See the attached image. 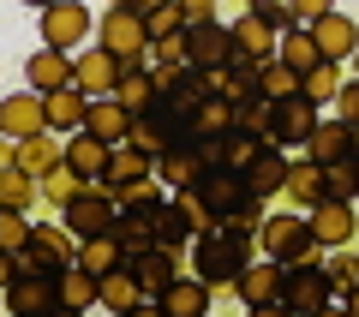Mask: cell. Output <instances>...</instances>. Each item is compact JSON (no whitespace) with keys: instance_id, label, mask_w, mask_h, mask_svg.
Here are the masks:
<instances>
[{"instance_id":"obj_46","label":"cell","mask_w":359,"mask_h":317,"mask_svg":"<svg viewBox=\"0 0 359 317\" xmlns=\"http://www.w3.org/2000/svg\"><path fill=\"white\" fill-rule=\"evenodd\" d=\"M30 228H36V222H25V210H0V252H25L30 245Z\"/></svg>"},{"instance_id":"obj_39","label":"cell","mask_w":359,"mask_h":317,"mask_svg":"<svg viewBox=\"0 0 359 317\" xmlns=\"http://www.w3.org/2000/svg\"><path fill=\"white\" fill-rule=\"evenodd\" d=\"M341 84H347V78H341V60H318V66L306 72V84H299V90H306V96L318 102V108H335Z\"/></svg>"},{"instance_id":"obj_52","label":"cell","mask_w":359,"mask_h":317,"mask_svg":"<svg viewBox=\"0 0 359 317\" xmlns=\"http://www.w3.org/2000/svg\"><path fill=\"white\" fill-rule=\"evenodd\" d=\"M108 6H126V13H138V18H144V13H156L162 0H108Z\"/></svg>"},{"instance_id":"obj_24","label":"cell","mask_w":359,"mask_h":317,"mask_svg":"<svg viewBox=\"0 0 359 317\" xmlns=\"http://www.w3.org/2000/svg\"><path fill=\"white\" fill-rule=\"evenodd\" d=\"M311 234L323 245H347L353 240V203L347 198H318L311 203Z\"/></svg>"},{"instance_id":"obj_19","label":"cell","mask_w":359,"mask_h":317,"mask_svg":"<svg viewBox=\"0 0 359 317\" xmlns=\"http://www.w3.org/2000/svg\"><path fill=\"white\" fill-rule=\"evenodd\" d=\"M245 186L257 191V198H282V186H287V150L282 144H264V150L252 156V168H245Z\"/></svg>"},{"instance_id":"obj_37","label":"cell","mask_w":359,"mask_h":317,"mask_svg":"<svg viewBox=\"0 0 359 317\" xmlns=\"http://www.w3.org/2000/svg\"><path fill=\"white\" fill-rule=\"evenodd\" d=\"M42 203V191H36V174H25V168H6L0 174V210H36Z\"/></svg>"},{"instance_id":"obj_13","label":"cell","mask_w":359,"mask_h":317,"mask_svg":"<svg viewBox=\"0 0 359 317\" xmlns=\"http://www.w3.org/2000/svg\"><path fill=\"white\" fill-rule=\"evenodd\" d=\"M186 54H192V66H204V72L228 66V60H233V30H228V18H204V25H186Z\"/></svg>"},{"instance_id":"obj_14","label":"cell","mask_w":359,"mask_h":317,"mask_svg":"<svg viewBox=\"0 0 359 317\" xmlns=\"http://www.w3.org/2000/svg\"><path fill=\"white\" fill-rule=\"evenodd\" d=\"M120 72H126V66H120L102 42H96V48H84V54H72V84L84 90V96H114Z\"/></svg>"},{"instance_id":"obj_22","label":"cell","mask_w":359,"mask_h":317,"mask_svg":"<svg viewBox=\"0 0 359 317\" xmlns=\"http://www.w3.org/2000/svg\"><path fill=\"white\" fill-rule=\"evenodd\" d=\"M311 36H318L323 60H347V54L359 48V25H353V18H341L335 6H330V13H318V18H311Z\"/></svg>"},{"instance_id":"obj_33","label":"cell","mask_w":359,"mask_h":317,"mask_svg":"<svg viewBox=\"0 0 359 317\" xmlns=\"http://www.w3.org/2000/svg\"><path fill=\"white\" fill-rule=\"evenodd\" d=\"M138 305H150V299H144V288H138V276H132V269L126 264H120V269H108V276H102V311H138Z\"/></svg>"},{"instance_id":"obj_5","label":"cell","mask_w":359,"mask_h":317,"mask_svg":"<svg viewBox=\"0 0 359 317\" xmlns=\"http://www.w3.org/2000/svg\"><path fill=\"white\" fill-rule=\"evenodd\" d=\"M78 264V234L66 222H36L30 228V245L18 252V269H36V276H54V269Z\"/></svg>"},{"instance_id":"obj_34","label":"cell","mask_w":359,"mask_h":317,"mask_svg":"<svg viewBox=\"0 0 359 317\" xmlns=\"http://www.w3.org/2000/svg\"><path fill=\"white\" fill-rule=\"evenodd\" d=\"M114 96L126 102L132 114H144V108L162 96V84H156V66H126V72H120V84H114Z\"/></svg>"},{"instance_id":"obj_55","label":"cell","mask_w":359,"mask_h":317,"mask_svg":"<svg viewBox=\"0 0 359 317\" xmlns=\"http://www.w3.org/2000/svg\"><path fill=\"white\" fill-rule=\"evenodd\" d=\"M6 168H13V138L0 132V174H6Z\"/></svg>"},{"instance_id":"obj_43","label":"cell","mask_w":359,"mask_h":317,"mask_svg":"<svg viewBox=\"0 0 359 317\" xmlns=\"http://www.w3.org/2000/svg\"><path fill=\"white\" fill-rule=\"evenodd\" d=\"M269 120H276V102H264V96H252V102L233 108V126L252 132V138H269Z\"/></svg>"},{"instance_id":"obj_47","label":"cell","mask_w":359,"mask_h":317,"mask_svg":"<svg viewBox=\"0 0 359 317\" xmlns=\"http://www.w3.org/2000/svg\"><path fill=\"white\" fill-rule=\"evenodd\" d=\"M150 66H156V72H174V66H192V54H186V30H180V36H162V42H156Z\"/></svg>"},{"instance_id":"obj_16","label":"cell","mask_w":359,"mask_h":317,"mask_svg":"<svg viewBox=\"0 0 359 317\" xmlns=\"http://www.w3.org/2000/svg\"><path fill=\"white\" fill-rule=\"evenodd\" d=\"M156 210H162V198H156V203H132V210H120L114 240H120V252H126V264H132V257H144V252L156 245Z\"/></svg>"},{"instance_id":"obj_53","label":"cell","mask_w":359,"mask_h":317,"mask_svg":"<svg viewBox=\"0 0 359 317\" xmlns=\"http://www.w3.org/2000/svg\"><path fill=\"white\" fill-rule=\"evenodd\" d=\"M18 276V257L13 252H0V293H6V281H13Z\"/></svg>"},{"instance_id":"obj_45","label":"cell","mask_w":359,"mask_h":317,"mask_svg":"<svg viewBox=\"0 0 359 317\" xmlns=\"http://www.w3.org/2000/svg\"><path fill=\"white\" fill-rule=\"evenodd\" d=\"M144 30H150V42L180 36V30H186V13H180V0H162L156 13H144Z\"/></svg>"},{"instance_id":"obj_1","label":"cell","mask_w":359,"mask_h":317,"mask_svg":"<svg viewBox=\"0 0 359 317\" xmlns=\"http://www.w3.org/2000/svg\"><path fill=\"white\" fill-rule=\"evenodd\" d=\"M252 257H257V234H245V228L210 222V228L192 234V269L210 281V288H233Z\"/></svg>"},{"instance_id":"obj_48","label":"cell","mask_w":359,"mask_h":317,"mask_svg":"<svg viewBox=\"0 0 359 317\" xmlns=\"http://www.w3.org/2000/svg\"><path fill=\"white\" fill-rule=\"evenodd\" d=\"M252 13L264 18L269 30H276V36H282V30H294L299 18H294V6H287V0H252Z\"/></svg>"},{"instance_id":"obj_60","label":"cell","mask_w":359,"mask_h":317,"mask_svg":"<svg viewBox=\"0 0 359 317\" xmlns=\"http://www.w3.org/2000/svg\"><path fill=\"white\" fill-rule=\"evenodd\" d=\"M353 162H359V156H353Z\"/></svg>"},{"instance_id":"obj_2","label":"cell","mask_w":359,"mask_h":317,"mask_svg":"<svg viewBox=\"0 0 359 317\" xmlns=\"http://www.w3.org/2000/svg\"><path fill=\"white\" fill-rule=\"evenodd\" d=\"M257 245L282 264H323L330 245L311 234V210H282V216H264L257 222Z\"/></svg>"},{"instance_id":"obj_49","label":"cell","mask_w":359,"mask_h":317,"mask_svg":"<svg viewBox=\"0 0 359 317\" xmlns=\"http://www.w3.org/2000/svg\"><path fill=\"white\" fill-rule=\"evenodd\" d=\"M335 120L359 126V78H347V84H341V96H335Z\"/></svg>"},{"instance_id":"obj_8","label":"cell","mask_w":359,"mask_h":317,"mask_svg":"<svg viewBox=\"0 0 359 317\" xmlns=\"http://www.w3.org/2000/svg\"><path fill=\"white\" fill-rule=\"evenodd\" d=\"M282 269L287 264H282V257H269V252H264V264L252 257L245 276L233 281V299H240L245 311H282Z\"/></svg>"},{"instance_id":"obj_35","label":"cell","mask_w":359,"mask_h":317,"mask_svg":"<svg viewBox=\"0 0 359 317\" xmlns=\"http://www.w3.org/2000/svg\"><path fill=\"white\" fill-rule=\"evenodd\" d=\"M84 186H90V180H84V174H72L66 162H60V168H48V174L36 180V191H42V210H66V203H72Z\"/></svg>"},{"instance_id":"obj_7","label":"cell","mask_w":359,"mask_h":317,"mask_svg":"<svg viewBox=\"0 0 359 317\" xmlns=\"http://www.w3.org/2000/svg\"><path fill=\"white\" fill-rule=\"evenodd\" d=\"M60 222L78 234V240H96V234H114V222H120V203L108 198V191L96 186V180H90V186H84V191H78V198L60 210Z\"/></svg>"},{"instance_id":"obj_18","label":"cell","mask_w":359,"mask_h":317,"mask_svg":"<svg viewBox=\"0 0 359 317\" xmlns=\"http://www.w3.org/2000/svg\"><path fill=\"white\" fill-rule=\"evenodd\" d=\"M306 156L318 168H330V162H347V156H353V126H347V120H318V126H311V138H306Z\"/></svg>"},{"instance_id":"obj_28","label":"cell","mask_w":359,"mask_h":317,"mask_svg":"<svg viewBox=\"0 0 359 317\" xmlns=\"http://www.w3.org/2000/svg\"><path fill=\"white\" fill-rule=\"evenodd\" d=\"M138 180H150V156H144L138 144H114V156H108V174L96 180V186L114 198L120 186H138Z\"/></svg>"},{"instance_id":"obj_36","label":"cell","mask_w":359,"mask_h":317,"mask_svg":"<svg viewBox=\"0 0 359 317\" xmlns=\"http://www.w3.org/2000/svg\"><path fill=\"white\" fill-rule=\"evenodd\" d=\"M299 84H306V78H299L287 60H264V66H257V96H264V102H287V96H299Z\"/></svg>"},{"instance_id":"obj_50","label":"cell","mask_w":359,"mask_h":317,"mask_svg":"<svg viewBox=\"0 0 359 317\" xmlns=\"http://www.w3.org/2000/svg\"><path fill=\"white\" fill-rule=\"evenodd\" d=\"M186 25H204V18H222V0H180Z\"/></svg>"},{"instance_id":"obj_15","label":"cell","mask_w":359,"mask_h":317,"mask_svg":"<svg viewBox=\"0 0 359 317\" xmlns=\"http://www.w3.org/2000/svg\"><path fill=\"white\" fill-rule=\"evenodd\" d=\"M0 132H6V138L48 132V102H42V90H18V96L0 102Z\"/></svg>"},{"instance_id":"obj_42","label":"cell","mask_w":359,"mask_h":317,"mask_svg":"<svg viewBox=\"0 0 359 317\" xmlns=\"http://www.w3.org/2000/svg\"><path fill=\"white\" fill-rule=\"evenodd\" d=\"M323 198H347V203L359 198V162H353V156L323 168Z\"/></svg>"},{"instance_id":"obj_26","label":"cell","mask_w":359,"mask_h":317,"mask_svg":"<svg viewBox=\"0 0 359 317\" xmlns=\"http://www.w3.org/2000/svg\"><path fill=\"white\" fill-rule=\"evenodd\" d=\"M84 126L96 132V138H108V144H126V132H132V108H126L120 96H90Z\"/></svg>"},{"instance_id":"obj_11","label":"cell","mask_w":359,"mask_h":317,"mask_svg":"<svg viewBox=\"0 0 359 317\" xmlns=\"http://www.w3.org/2000/svg\"><path fill=\"white\" fill-rule=\"evenodd\" d=\"M210 299H216V288H210V281L198 276V269H192V276L180 269V276L168 281V288L156 293L150 305H156V311H162V317H204V311H210Z\"/></svg>"},{"instance_id":"obj_9","label":"cell","mask_w":359,"mask_h":317,"mask_svg":"<svg viewBox=\"0 0 359 317\" xmlns=\"http://www.w3.org/2000/svg\"><path fill=\"white\" fill-rule=\"evenodd\" d=\"M96 30V18L84 13V0H48L42 6V42L60 54H78V42Z\"/></svg>"},{"instance_id":"obj_4","label":"cell","mask_w":359,"mask_h":317,"mask_svg":"<svg viewBox=\"0 0 359 317\" xmlns=\"http://www.w3.org/2000/svg\"><path fill=\"white\" fill-rule=\"evenodd\" d=\"M192 191L204 198V210H210V222H222V216H233V210H245V203H264L252 186H245V168H228V162H210L204 174L192 180Z\"/></svg>"},{"instance_id":"obj_23","label":"cell","mask_w":359,"mask_h":317,"mask_svg":"<svg viewBox=\"0 0 359 317\" xmlns=\"http://www.w3.org/2000/svg\"><path fill=\"white\" fill-rule=\"evenodd\" d=\"M66 162V144H54V132H30V138H13V168H25V174H48V168Z\"/></svg>"},{"instance_id":"obj_10","label":"cell","mask_w":359,"mask_h":317,"mask_svg":"<svg viewBox=\"0 0 359 317\" xmlns=\"http://www.w3.org/2000/svg\"><path fill=\"white\" fill-rule=\"evenodd\" d=\"M318 102L299 90V96H287V102H276V120H269V144H282V150H306V138H311V126H318Z\"/></svg>"},{"instance_id":"obj_32","label":"cell","mask_w":359,"mask_h":317,"mask_svg":"<svg viewBox=\"0 0 359 317\" xmlns=\"http://www.w3.org/2000/svg\"><path fill=\"white\" fill-rule=\"evenodd\" d=\"M276 60H287L299 78H306L311 66L323 60V48H318V36H311V25H294V30H282V42H276Z\"/></svg>"},{"instance_id":"obj_58","label":"cell","mask_w":359,"mask_h":317,"mask_svg":"<svg viewBox=\"0 0 359 317\" xmlns=\"http://www.w3.org/2000/svg\"><path fill=\"white\" fill-rule=\"evenodd\" d=\"M25 6H36V13H42V6H48V0H25Z\"/></svg>"},{"instance_id":"obj_17","label":"cell","mask_w":359,"mask_h":317,"mask_svg":"<svg viewBox=\"0 0 359 317\" xmlns=\"http://www.w3.org/2000/svg\"><path fill=\"white\" fill-rule=\"evenodd\" d=\"M54 299H60V311H90V305H102V276H90L84 264L54 269Z\"/></svg>"},{"instance_id":"obj_40","label":"cell","mask_w":359,"mask_h":317,"mask_svg":"<svg viewBox=\"0 0 359 317\" xmlns=\"http://www.w3.org/2000/svg\"><path fill=\"white\" fill-rule=\"evenodd\" d=\"M192 234H198V228L174 210V198H162V210H156V245H168V252H186V245H192Z\"/></svg>"},{"instance_id":"obj_38","label":"cell","mask_w":359,"mask_h":317,"mask_svg":"<svg viewBox=\"0 0 359 317\" xmlns=\"http://www.w3.org/2000/svg\"><path fill=\"white\" fill-rule=\"evenodd\" d=\"M78 264H84L90 276H108V269L126 264V252H120L114 234H96V240H78Z\"/></svg>"},{"instance_id":"obj_21","label":"cell","mask_w":359,"mask_h":317,"mask_svg":"<svg viewBox=\"0 0 359 317\" xmlns=\"http://www.w3.org/2000/svg\"><path fill=\"white\" fill-rule=\"evenodd\" d=\"M25 84L42 90V96H48V90H66V84H72V54H60V48L42 42V48L25 60Z\"/></svg>"},{"instance_id":"obj_59","label":"cell","mask_w":359,"mask_h":317,"mask_svg":"<svg viewBox=\"0 0 359 317\" xmlns=\"http://www.w3.org/2000/svg\"><path fill=\"white\" fill-rule=\"evenodd\" d=\"M353 156H359V126H353Z\"/></svg>"},{"instance_id":"obj_51","label":"cell","mask_w":359,"mask_h":317,"mask_svg":"<svg viewBox=\"0 0 359 317\" xmlns=\"http://www.w3.org/2000/svg\"><path fill=\"white\" fill-rule=\"evenodd\" d=\"M287 6H294V18H299V25H311L318 13H330V0H287Z\"/></svg>"},{"instance_id":"obj_31","label":"cell","mask_w":359,"mask_h":317,"mask_svg":"<svg viewBox=\"0 0 359 317\" xmlns=\"http://www.w3.org/2000/svg\"><path fill=\"white\" fill-rule=\"evenodd\" d=\"M282 198L294 203V210H311V203L323 198V168L311 162V156H299V162H287V186H282Z\"/></svg>"},{"instance_id":"obj_30","label":"cell","mask_w":359,"mask_h":317,"mask_svg":"<svg viewBox=\"0 0 359 317\" xmlns=\"http://www.w3.org/2000/svg\"><path fill=\"white\" fill-rule=\"evenodd\" d=\"M228 30H233V54H252V60H276V30L264 25L257 13H240V18H228Z\"/></svg>"},{"instance_id":"obj_44","label":"cell","mask_w":359,"mask_h":317,"mask_svg":"<svg viewBox=\"0 0 359 317\" xmlns=\"http://www.w3.org/2000/svg\"><path fill=\"white\" fill-rule=\"evenodd\" d=\"M222 132H233V102L210 96L204 108H198V138H222Z\"/></svg>"},{"instance_id":"obj_57","label":"cell","mask_w":359,"mask_h":317,"mask_svg":"<svg viewBox=\"0 0 359 317\" xmlns=\"http://www.w3.org/2000/svg\"><path fill=\"white\" fill-rule=\"evenodd\" d=\"M347 60H353V78H359V48H353V54H347Z\"/></svg>"},{"instance_id":"obj_20","label":"cell","mask_w":359,"mask_h":317,"mask_svg":"<svg viewBox=\"0 0 359 317\" xmlns=\"http://www.w3.org/2000/svg\"><path fill=\"white\" fill-rule=\"evenodd\" d=\"M108 156H114V144L96 138L90 126L66 138V168H72V174H84V180H102V174H108Z\"/></svg>"},{"instance_id":"obj_3","label":"cell","mask_w":359,"mask_h":317,"mask_svg":"<svg viewBox=\"0 0 359 317\" xmlns=\"http://www.w3.org/2000/svg\"><path fill=\"white\" fill-rule=\"evenodd\" d=\"M96 42H102L120 66H150V54H156V42H150V30H144V18L126 13V6H108V13L96 18Z\"/></svg>"},{"instance_id":"obj_25","label":"cell","mask_w":359,"mask_h":317,"mask_svg":"<svg viewBox=\"0 0 359 317\" xmlns=\"http://www.w3.org/2000/svg\"><path fill=\"white\" fill-rule=\"evenodd\" d=\"M132 276H138V288H144V299H156V293L168 288V281L180 276V252H168V245H150L144 257H132Z\"/></svg>"},{"instance_id":"obj_56","label":"cell","mask_w":359,"mask_h":317,"mask_svg":"<svg viewBox=\"0 0 359 317\" xmlns=\"http://www.w3.org/2000/svg\"><path fill=\"white\" fill-rule=\"evenodd\" d=\"M341 305H347V311H353V317H359V281H353V288H347V293H341Z\"/></svg>"},{"instance_id":"obj_27","label":"cell","mask_w":359,"mask_h":317,"mask_svg":"<svg viewBox=\"0 0 359 317\" xmlns=\"http://www.w3.org/2000/svg\"><path fill=\"white\" fill-rule=\"evenodd\" d=\"M150 174L162 180L168 191H180V186H192V180L204 174V156H198L192 144H180V150H162V156H150Z\"/></svg>"},{"instance_id":"obj_54","label":"cell","mask_w":359,"mask_h":317,"mask_svg":"<svg viewBox=\"0 0 359 317\" xmlns=\"http://www.w3.org/2000/svg\"><path fill=\"white\" fill-rule=\"evenodd\" d=\"M240 13H252V0H222V18H240Z\"/></svg>"},{"instance_id":"obj_6","label":"cell","mask_w":359,"mask_h":317,"mask_svg":"<svg viewBox=\"0 0 359 317\" xmlns=\"http://www.w3.org/2000/svg\"><path fill=\"white\" fill-rule=\"evenodd\" d=\"M330 299H335V281H330V269H323V264H287L282 269V311L318 317Z\"/></svg>"},{"instance_id":"obj_41","label":"cell","mask_w":359,"mask_h":317,"mask_svg":"<svg viewBox=\"0 0 359 317\" xmlns=\"http://www.w3.org/2000/svg\"><path fill=\"white\" fill-rule=\"evenodd\" d=\"M323 269H330L335 299H341V293L359 281V245H353V240H347V245H330V252H323Z\"/></svg>"},{"instance_id":"obj_12","label":"cell","mask_w":359,"mask_h":317,"mask_svg":"<svg viewBox=\"0 0 359 317\" xmlns=\"http://www.w3.org/2000/svg\"><path fill=\"white\" fill-rule=\"evenodd\" d=\"M0 305H6L13 317L60 311V299H54V276H36V269H18V276L6 281V293H0Z\"/></svg>"},{"instance_id":"obj_29","label":"cell","mask_w":359,"mask_h":317,"mask_svg":"<svg viewBox=\"0 0 359 317\" xmlns=\"http://www.w3.org/2000/svg\"><path fill=\"white\" fill-rule=\"evenodd\" d=\"M48 132H66V138H72V132H84V114H90V96L78 84H66V90H48Z\"/></svg>"}]
</instances>
